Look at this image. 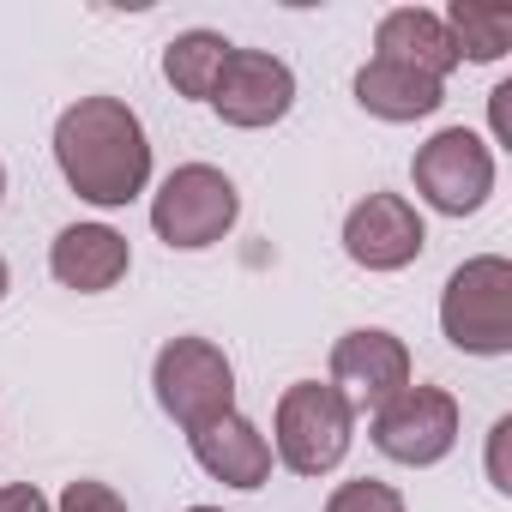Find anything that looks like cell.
I'll return each mask as SVG.
<instances>
[{"label": "cell", "instance_id": "11", "mask_svg": "<svg viewBox=\"0 0 512 512\" xmlns=\"http://www.w3.org/2000/svg\"><path fill=\"white\" fill-rule=\"evenodd\" d=\"M127 266H133V247H127V235L109 229V223H67V229L55 235V247H49L55 284H67V290H79V296L115 290V284L127 278Z\"/></svg>", "mask_w": 512, "mask_h": 512}, {"label": "cell", "instance_id": "16", "mask_svg": "<svg viewBox=\"0 0 512 512\" xmlns=\"http://www.w3.org/2000/svg\"><path fill=\"white\" fill-rule=\"evenodd\" d=\"M458 43V61H500L512 49V13L506 7H476V0H452V13L440 19Z\"/></svg>", "mask_w": 512, "mask_h": 512}, {"label": "cell", "instance_id": "8", "mask_svg": "<svg viewBox=\"0 0 512 512\" xmlns=\"http://www.w3.org/2000/svg\"><path fill=\"white\" fill-rule=\"evenodd\" d=\"M211 109L229 127H241V133L278 127L296 109V73H290V61H278L266 49H229L223 73H217V91H211Z\"/></svg>", "mask_w": 512, "mask_h": 512}, {"label": "cell", "instance_id": "22", "mask_svg": "<svg viewBox=\"0 0 512 512\" xmlns=\"http://www.w3.org/2000/svg\"><path fill=\"white\" fill-rule=\"evenodd\" d=\"M7 284H13V272H7V260H0V302H7Z\"/></svg>", "mask_w": 512, "mask_h": 512}, {"label": "cell", "instance_id": "19", "mask_svg": "<svg viewBox=\"0 0 512 512\" xmlns=\"http://www.w3.org/2000/svg\"><path fill=\"white\" fill-rule=\"evenodd\" d=\"M506 446H512V416H500V422L488 428V482H494L500 494H512V470H506Z\"/></svg>", "mask_w": 512, "mask_h": 512}, {"label": "cell", "instance_id": "2", "mask_svg": "<svg viewBox=\"0 0 512 512\" xmlns=\"http://www.w3.org/2000/svg\"><path fill=\"white\" fill-rule=\"evenodd\" d=\"M356 440V410L344 404V392L332 380H296L278 398V422H272V446L284 458V470L296 476H326L344 464Z\"/></svg>", "mask_w": 512, "mask_h": 512}, {"label": "cell", "instance_id": "4", "mask_svg": "<svg viewBox=\"0 0 512 512\" xmlns=\"http://www.w3.org/2000/svg\"><path fill=\"white\" fill-rule=\"evenodd\" d=\"M235 217H241V193H235V181H229L223 169H211V163H181V169H169L163 187H157V199H151V229H157V241H169V247H181V253H199V247L223 241V235L235 229Z\"/></svg>", "mask_w": 512, "mask_h": 512}, {"label": "cell", "instance_id": "10", "mask_svg": "<svg viewBox=\"0 0 512 512\" xmlns=\"http://www.w3.org/2000/svg\"><path fill=\"white\" fill-rule=\"evenodd\" d=\"M422 247H428V229L404 193H368L344 217V253L362 272H404L422 260Z\"/></svg>", "mask_w": 512, "mask_h": 512}, {"label": "cell", "instance_id": "14", "mask_svg": "<svg viewBox=\"0 0 512 512\" xmlns=\"http://www.w3.org/2000/svg\"><path fill=\"white\" fill-rule=\"evenodd\" d=\"M356 103L374 121H422L446 103V85L416 67H398V61H368L356 73Z\"/></svg>", "mask_w": 512, "mask_h": 512}, {"label": "cell", "instance_id": "1", "mask_svg": "<svg viewBox=\"0 0 512 512\" xmlns=\"http://www.w3.org/2000/svg\"><path fill=\"white\" fill-rule=\"evenodd\" d=\"M55 163L85 205H103V211L133 205L151 181L145 121L121 97H79L55 121Z\"/></svg>", "mask_w": 512, "mask_h": 512}, {"label": "cell", "instance_id": "3", "mask_svg": "<svg viewBox=\"0 0 512 512\" xmlns=\"http://www.w3.org/2000/svg\"><path fill=\"white\" fill-rule=\"evenodd\" d=\"M440 332L464 356H506L512 350V266L500 253L464 260L440 290Z\"/></svg>", "mask_w": 512, "mask_h": 512}, {"label": "cell", "instance_id": "21", "mask_svg": "<svg viewBox=\"0 0 512 512\" xmlns=\"http://www.w3.org/2000/svg\"><path fill=\"white\" fill-rule=\"evenodd\" d=\"M506 103H512V85H494V91H488V115H494V139H506V133H512V109H506Z\"/></svg>", "mask_w": 512, "mask_h": 512}, {"label": "cell", "instance_id": "13", "mask_svg": "<svg viewBox=\"0 0 512 512\" xmlns=\"http://www.w3.org/2000/svg\"><path fill=\"white\" fill-rule=\"evenodd\" d=\"M374 61H398V67H416V73H428V79L446 85V73L458 67V43L440 25V13L392 7L380 19V31H374Z\"/></svg>", "mask_w": 512, "mask_h": 512}, {"label": "cell", "instance_id": "12", "mask_svg": "<svg viewBox=\"0 0 512 512\" xmlns=\"http://www.w3.org/2000/svg\"><path fill=\"white\" fill-rule=\"evenodd\" d=\"M187 440H193L199 470L217 476V482H229V488H260L272 476V440L253 428L247 416H235V410L217 416V422H205V428H193Z\"/></svg>", "mask_w": 512, "mask_h": 512}, {"label": "cell", "instance_id": "5", "mask_svg": "<svg viewBox=\"0 0 512 512\" xmlns=\"http://www.w3.org/2000/svg\"><path fill=\"white\" fill-rule=\"evenodd\" d=\"M151 386L163 416L181 422L187 434L235 410V368L211 338H169L151 362Z\"/></svg>", "mask_w": 512, "mask_h": 512}, {"label": "cell", "instance_id": "6", "mask_svg": "<svg viewBox=\"0 0 512 512\" xmlns=\"http://www.w3.org/2000/svg\"><path fill=\"white\" fill-rule=\"evenodd\" d=\"M410 175H416V193H422L434 211L470 217V211H482L488 193H494V151H488L470 127H440V133L416 151Z\"/></svg>", "mask_w": 512, "mask_h": 512}, {"label": "cell", "instance_id": "23", "mask_svg": "<svg viewBox=\"0 0 512 512\" xmlns=\"http://www.w3.org/2000/svg\"><path fill=\"white\" fill-rule=\"evenodd\" d=\"M187 512H223V506H187Z\"/></svg>", "mask_w": 512, "mask_h": 512}, {"label": "cell", "instance_id": "9", "mask_svg": "<svg viewBox=\"0 0 512 512\" xmlns=\"http://www.w3.org/2000/svg\"><path fill=\"white\" fill-rule=\"evenodd\" d=\"M332 386L350 410H380L410 386V350L386 326H356L332 344Z\"/></svg>", "mask_w": 512, "mask_h": 512}, {"label": "cell", "instance_id": "7", "mask_svg": "<svg viewBox=\"0 0 512 512\" xmlns=\"http://www.w3.org/2000/svg\"><path fill=\"white\" fill-rule=\"evenodd\" d=\"M374 446L392 464H440L458 446V398L446 386H404L392 404L374 410Z\"/></svg>", "mask_w": 512, "mask_h": 512}, {"label": "cell", "instance_id": "18", "mask_svg": "<svg viewBox=\"0 0 512 512\" xmlns=\"http://www.w3.org/2000/svg\"><path fill=\"white\" fill-rule=\"evenodd\" d=\"M55 512H127V500H121L109 482L79 476V482H67V488H61V506H55Z\"/></svg>", "mask_w": 512, "mask_h": 512}, {"label": "cell", "instance_id": "24", "mask_svg": "<svg viewBox=\"0 0 512 512\" xmlns=\"http://www.w3.org/2000/svg\"><path fill=\"white\" fill-rule=\"evenodd\" d=\"M0 193H7V169H0Z\"/></svg>", "mask_w": 512, "mask_h": 512}, {"label": "cell", "instance_id": "20", "mask_svg": "<svg viewBox=\"0 0 512 512\" xmlns=\"http://www.w3.org/2000/svg\"><path fill=\"white\" fill-rule=\"evenodd\" d=\"M0 512H55L31 482H7V488H0Z\"/></svg>", "mask_w": 512, "mask_h": 512}, {"label": "cell", "instance_id": "15", "mask_svg": "<svg viewBox=\"0 0 512 512\" xmlns=\"http://www.w3.org/2000/svg\"><path fill=\"white\" fill-rule=\"evenodd\" d=\"M229 49H235V43L217 37V31H181V37L163 49V79L175 85V97H187V103H211Z\"/></svg>", "mask_w": 512, "mask_h": 512}, {"label": "cell", "instance_id": "17", "mask_svg": "<svg viewBox=\"0 0 512 512\" xmlns=\"http://www.w3.org/2000/svg\"><path fill=\"white\" fill-rule=\"evenodd\" d=\"M326 512H404V494L392 482H374V476H356V482H338Z\"/></svg>", "mask_w": 512, "mask_h": 512}]
</instances>
